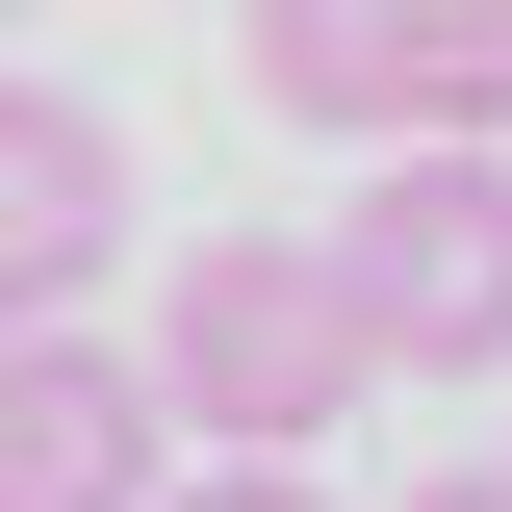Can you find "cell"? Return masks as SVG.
<instances>
[{"label":"cell","mask_w":512,"mask_h":512,"mask_svg":"<svg viewBox=\"0 0 512 512\" xmlns=\"http://www.w3.org/2000/svg\"><path fill=\"white\" fill-rule=\"evenodd\" d=\"M154 512H333L308 461H205V487H154Z\"/></svg>","instance_id":"obj_6"},{"label":"cell","mask_w":512,"mask_h":512,"mask_svg":"<svg viewBox=\"0 0 512 512\" xmlns=\"http://www.w3.org/2000/svg\"><path fill=\"white\" fill-rule=\"evenodd\" d=\"M231 77L333 154H461L512 128V0H231Z\"/></svg>","instance_id":"obj_3"},{"label":"cell","mask_w":512,"mask_h":512,"mask_svg":"<svg viewBox=\"0 0 512 512\" xmlns=\"http://www.w3.org/2000/svg\"><path fill=\"white\" fill-rule=\"evenodd\" d=\"M154 359H103V333H0V512H154Z\"/></svg>","instance_id":"obj_5"},{"label":"cell","mask_w":512,"mask_h":512,"mask_svg":"<svg viewBox=\"0 0 512 512\" xmlns=\"http://www.w3.org/2000/svg\"><path fill=\"white\" fill-rule=\"evenodd\" d=\"M0 26H26V0H0Z\"/></svg>","instance_id":"obj_8"},{"label":"cell","mask_w":512,"mask_h":512,"mask_svg":"<svg viewBox=\"0 0 512 512\" xmlns=\"http://www.w3.org/2000/svg\"><path fill=\"white\" fill-rule=\"evenodd\" d=\"M359 384H384V359H359V308H333L308 231H180V256H154V410H180V436L308 461Z\"/></svg>","instance_id":"obj_1"},{"label":"cell","mask_w":512,"mask_h":512,"mask_svg":"<svg viewBox=\"0 0 512 512\" xmlns=\"http://www.w3.org/2000/svg\"><path fill=\"white\" fill-rule=\"evenodd\" d=\"M410 512H512V461H461V487H410Z\"/></svg>","instance_id":"obj_7"},{"label":"cell","mask_w":512,"mask_h":512,"mask_svg":"<svg viewBox=\"0 0 512 512\" xmlns=\"http://www.w3.org/2000/svg\"><path fill=\"white\" fill-rule=\"evenodd\" d=\"M333 308H359L384 384H487L512 359V128H461V154H359V205H333Z\"/></svg>","instance_id":"obj_2"},{"label":"cell","mask_w":512,"mask_h":512,"mask_svg":"<svg viewBox=\"0 0 512 512\" xmlns=\"http://www.w3.org/2000/svg\"><path fill=\"white\" fill-rule=\"evenodd\" d=\"M103 256H128V128L77 77H0V333L103 308Z\"/></svg>","instance_id":"obj_4"}]
</instances>
